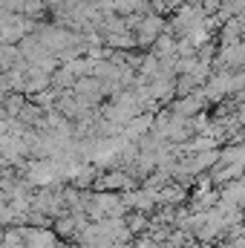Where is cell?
Masks as SVG:
<instances>
[{
  "label": "cell",
  "mask_w": 245,
  "mask_h": 248,
  "mask_svg": "<svg viewBox=\"0 0 245 248\" xmlns=\"http://www.w3.org/2000/svg\"><path fill=\"white\" fill-rule=\"evenodd\" d=\"M127 228H130L133 234H136V231H144V228H147V217H144V214H130V217H127Z\"/></svg>",
  "instance_id": "cell-4"
},
{
  "label": "cell",
  "mask_w": 245,
  "mask_h": 248,
  "mask_svg": "<svg viewBox=\"0 0 245 248\" xmlns=\"http://www.w3.org/2000/svg\"><path fill=\"white\" fill-rule=\"evenodd\" d=\"M127 185H130V179L124 176L122 170L107 173V176H101V179L95 182V187H98V190H119V187H127Z\"/></svg>",
  "instance_id": "cell-2"
},
{
  "label": "cell",
  "mask_w": 245,
  "mask_h": 248,
  "mask_svg": "<svg viewBox=\"0 0 245 248\" xmlns=\"http://www.w3.org/2000/svg\"><path fill=\"white\" fill-rule=\"evenodd\" d=\"M23 240H26V248H58L55 231H46V228H23Z\"/></svg>",
  "instance_id": "cell-1"
},
{
  "label": "cell",
  "mask_w": 245,
  "mask_h": 248,
  "mask_svg": "<svg viewBox=\"0 0 245 248\" xmlns=\"http://www.w3.org/2000/svg\"><path fill=\"white\" fill-rule=\"evenodd\" d=\"M23 107H26L23 95H9V98L3 101V110H6L9 116H12V113H15V116H20V110H23Z\"/></svg>",
  "instance_id": "cell-3"
}]
</instances>
